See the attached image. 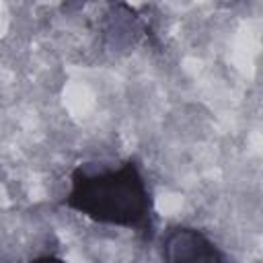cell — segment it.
Instances as JSON below:
<instances>
[{
  "instance_id": "1",
  "label": "cell",
  "mask_w": 263,
  "mask_h": 263,
  "mask_svg": "<svg viewBox=\"0 0 263 263\" xmlns=\"http://www.w3.org/2000/svg\"><path fill=\"white\" fill-rule=\"evenodd\" d=\"M64 205L92 222L136 230L144 240L154 234L150 189L134 160L119 166L74 168Z\"/></svg>"
},
{
  "instance_id": "2",
  "label": "cell",
  "mask_w": 263,
  "mask_h": 263,
  "mask_svg": "<svg viewBox=\"0 0 263 263\" xmlns=\"http://www.w3.org/2000/svg\"><path fill=\"white\" fill-rule=\"evenodd\" d=\"M162 263H226L218 245L199 228L177 224L160 240Z\"/></svg>"
},
{
  "instance_id": "3",
  "label": "cell",
  "mask_w": 263,
  "mask_h": 263,
  "mask_svg": "<svg viewBox=\"0 0 263 263\" xmlns=\"http://www.w3.org/2000/svg\"><path fill=\"white\" fill-rule=\"evenodd\" d=\"M27 263H68V261H64L62 257H55V255H41V257L27 261Z\"/></svg>"
}]
</instances>
